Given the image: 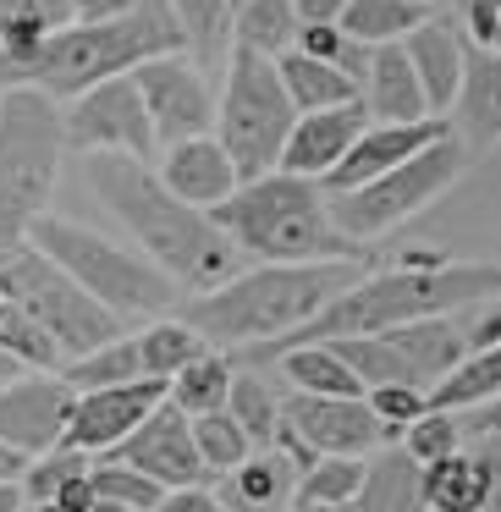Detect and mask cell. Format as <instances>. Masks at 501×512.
Returning a JSON list of instances; mask_svg holds the SVG:
<instances>
[{
	"instance_id": "cell-52",
	"label": "cell",
	"mask_w": 501,
	"mask_h": 512,
	"mask_svg": "<svg viewBox=\"0 0 501 512\" xmlns=\"http://www.w3.org/2000/svg\"><path fill=\"white\" fill-rule=\"evenodd\" d=\"M292 6H298L303 23H342L353 0H292Z\"/></svg>"
},
{
	"instance_id": "cell-63",
	"label": "cell",
	"mask_w": 501,
	"mask_h": 512,
	"mask_svg": "<svg viewBox=\"0 0 501 512\" xmlns=\"http://www.w3.org/2000/svg\"><path fill=\"white\" fill-rule=\"evenodd\" d=\"M0 298H6V292H0Z\"/></svg>"
},
{
	"instance_id": "cell-49",
	"label": "cell",
	"mask_w": 501,
	"mask_h": 512,
	"mask_svg": "<svg viewBox=\"0 0 501 512\" xmlns=\"http://www.w3.org/2000/svg\"><path fill=\"white\" fill-rule=\"evenodd\" d=\"M160 512H232V507H226L210 485H188V490H166Z\"/></svg>"
},
{
	"instance_id": "cell-11",
	"label": "cell",
	"mask_w": 501,
	"mask_h": 512,
	"mask_svg": "<svg viewBox=\"0 0 501 512\" xmlns=\"http://www.w3.org/2000/svg\"><path fill=\"white\" fill-rule=\"evenodd\" d=\"M67 149H78V155H133L144 166L155 160L160 138H155V122H149V105L138 94L133 72L100 83V89L78 94L67 105Z\"/></svg>"
},
{
	"instance_id": "cell-46",
	"label": "cell",
	"mask_w": 501,
	"mask_h": 512,
	"mask_svg": "<svg viewBox=\"0 0 501 512\" xmlns=\"http://www.w3.org/2000/svg\"><path fill=\"white\" fill-rule=\"evenodd\" d=\"M457 6V23L474 45H496V28H501V0H452Z\"/></svg>"
},
{
	"instance_id": "cell-4",
	"label": "cell",
	"mask_w": 501,
	"mask_h": 512,
	"mask_svg": "<svg viewBox=\"0 0 501 512\" xmlns=\"http://www.w3.org/2000/svg\"><path fill=\"white\" fill-rule=\"evenodd\" d=\"M369 270L375 265H254L237 270L215 292H193L182 303V320L199 325L221 353H243V347L281 342L309 320H320Z\"/></svg>"
},
{
	"instance_id": "cell-42",
	"label": "cell",
	"mask_w": 501,
	"mask_h": 512,
	"mask_svg": "<svg viewBox=\"0 0 501 512\" xmlns=\"http://www.w3.org/2000/svg\"><path fill=\"white\" fill-rule=\"evenodd\" d=\"M94 496L100 501H116V507H144V512H160L166 501V485L149 479L144 468L133 463H116V457H94Z\"/></svg>"
},
{
	"instance_id": "cell-26",
	"label": "cell",
	"mask_w": 501,
	"mask_h": 512,
	"mask_svg": "<svg viewBox=\"0 0 501 512\" xmlns=\"http://www.w3.org/2000/svg\"><path fill=\"white\" fill-rule=\"evenodd\" d=\"M276 364H281V380H287L292 391H309V397H364V380L347 369V358L336 353L331 342L287 347Z\"/></svg>"
},
{
	"instance_id": "cell-44",
	"label": "cell",
	"mask_w": 501,
	"mask_h": 512,
	"mask_svg": "<svg viewBox=\"0 0 501 512\" xmlns=\"http://www.w3.org/2000/svg\"><path fill=\"white\" fill-rule=\"evenodd\" d=\"M364 402H369V413H375L380 441H386V446H397L402 435L430 413V391H424V386H375Z\"/></svg>"
},
{
	"instance_id": "cell-1",
	"label": "cell",
	"mask_w": 501,
	"mask_h": 512,
	"mask_svg": "<svg viewBox=\"0 0 501 512\" xmlns=\"http://www.w3.org/2000/svg\"><path fill=\"white\" fill-rule=\"evenodd\" d=\"M501 298V259H452L446 248H419V254L380 265L369 276H358L320 320H309L303 331L281 336L265 347H243L232 353V364H276L287 347L303 342H336V336H380L413 320H435V314L479 309V303Z\"/></svg>"
},
{
	"instance_id": "cell-60",
	"label": "cell",
	"mask_w": 501,
	"mask_h": 512,
	"mask_svg": "<svg viewBox=\"0 0 501 512\" xmlns=\"http://www.w3.org/2000/svg\"><path fill=\"white\" fill-rule=\"evenodd\" d=\"M496 50H501V28H496Z\"/></svg>"
},
{
	"instance_id": "cell-34",
	"label": "cell",
	"mask_w": 501,
	"mask_h": 512,
	"mask_svg": "<svg viewBox=\"0 0 501 512\" xmlns=\"http://www.w3.org/2000/svg\"><path fill=\"white\" fill-rule=\"evenodd\" d=\"M166 6L177 12L182 34H188V56L204 72L232 56V0H166Z\"/></svg>"
},
{
	"instance_id": "cell-35",
	"label": "cell",
	"mask_w": 501,
	"mask_h": 512,
	"mask_svg": "<svg viewBox=\"0 0 501 512\" xmlns=\"http://www.w3.org/2000/svg\"><path fill=\"white\" fill-rule=\"evenodd\" d=\"M232 380H237V364L232 353L210 347L199 364H188L177 380H171V402H177L188 419H204V413H221L232 402Z\"/></svg>"
},
{
	"instance_id": "cell-31",
	"label": "cell",
	"mask_w": 501,
	"mask_h": 512,
	"mask_svg": "<svg viewBox=\"0 0 501 512\" xmlns=\"http://www.w3.org/2000/svg\"><path fill=\"white\" fill-rule=\"evenodd\" d=\"M430 0H353L342 17V34L358 45L380 50V45H402L413 28L430 23Z\"/></svg>"
},
{
	"instance_id": "cell-27",
	"label": "cell",
	"mask_w": 501,
	"mask_h": 512,
	"mask_svg": "<svg viewBox=\"0 0 501 512\" xmlns=\"http://www.w3.org/2000/svg\"><path fill=\"white\" fill-rule=\"evenodd\" d=\"M276 67H281V83H287L298 116H309V111H336V105L364 100V94H358V83L347 78L342 67H331V61H314V56H303V50H287Z\"/></svg>"
},
{
	"instance_id": "cell-25",
	"label": "cell",
	"mask_w": 501,
	"mask_h": 512,
	"mask_svg": "<svg viewBox=\"0 0 501 512\" xmlns=\"http://www.w3.org/2000/svg\"><path fill=\"white\" fill-rule=\"evenodd\" d=\"M391 342L408 353V364L419 369L424 386H435V380H446L457 364L468 358V325L452 320V314H435V320H413V325H397V331H386Z\"/></svg>"
},
{
	"instance_id": "cell-14",
	"label": "cell",
	"mask_w": 501,
	"mask_h": 512,
	"mask_svg": "<svg viewBox=\"0 0 501 512\" xmlns=\"http://www.w3.org/2000/svg\"><path fill=\"white\" fill-rule=\"evenodd\" d=\"M166 397H171L166 380H127V386H105V391H78V408H72L61 446L89 452V457H111Z\"/></svg>"
},
{
	"instance_id": "cell-7",
	"label": "cell",
	"mask_w": 501,
	"mask_h": 512,
	"mask_svg": "<svg viewBox=\"0 0 501 512\" xmlns=\"http://www.w3.org/2000/svg\"><path fill=\"white\" fill-rule=\"evenodd\" d=\"M28 243L45 259H56L89 298H100L105 309L122 314V320H166L182 298V287L144 254V248H122V243H111V237L89 232V226H78V221L39 215Z\"/></svg>"
},
{
	"instance_id": "cell-19",
	"label": "cell",
	"mask_w": 501,
	"mask_h": 512,
	"mask_svg": "<svg viewBox=\"0 0 501 512\" xmlns=\"http://www.w3.org/2000/svg\"><path fill=\"white\" fill-rule=\"evenodd\" d=\"M160 182H166L182 204H193V210H221V204L243 188L237 160L226 155V144L215 133L171 144L166 155H160Z\"/></svg>"
},
{
	"instance_id": "cell-48",
	"label": "cell",
	"mask_w": 501,
	"mask_h": 512,
	"mask_svg": "<svg viewBox=\"0 0 501 512\" xmlns=\"http://www.w3.org/2000/svg\"><path fill=\"white\" fill-rule=\"evenodd\" d=\"M479 347H501V298L479 303L468 320V353H479Z\"/></svg>"
},
{
	"instance_id": "cell-41",
	"label": "cell",
	"mask_w": 501,
	"mask_h": 512,
	"mask_svg": "<svg viewBox=\"0 0 501 512\" xmlns=\"http://www.w3.org/2000/svg\"><path fill=\"white\" fill-rule=\"evenodd\" d=\"M0 353L17 358L23 369H45V375H56V369L67 364V358H61V347L50 342V336L39 331V325L28 320L12 298H0Z\"/></svg>"
},
{
	"instance_id": "cell-57",
	"label": "cell",
	"mask_w": 501,
	"mask_h": 512,
	"mask_svg": "<svg viewBox=\"0 0 501 512\" xmlns=\"http://www.w3.org/2000/svg\"><path fill=\"white\" fill-rule=\"evenodd\" d=\"M94 512H144V507H116V501H100Z\"/></svg>"
},
{
	"instance_id": "cell-58",
	"label": "cell",
	"mask_w": 501,
	"mask_h": 512,
	"mask_svg": "<svg viewBox=\"0 0 501 512\" xmlns=\"http://www.w3.org/2000/svg\"><path fill=\"white\" fill-rule=\"evenodd\" d=\"M292 512H347V507H292Z\"/></svg>"
},
{
	"instance_id": "cell-56",
	"label": "cell",
	"mask_w": 501,
	"mask_h": 512,
	"mask_svg": "<svg viewBox=\"0 0 501 512\" xmlns=\"http://www.w3.org/2000/svg\"><path fill=\"white\" fill-rule=\"evenodd\" d=\"M17 375H28V369L17 364V358H6V353H0V386H12Z\"/></svg>"
},
{
	"instance_id": "cell-3",
	"label": "cell",
	"mask_w": 501,
	"mask_h": 512,
	"mask_svg": "<svg viewBox=\"0 0 501 512\" xmlns=\"http://www.w3.org/2000/svg\"><path fill=\"white\" fill-rule=\"evenodd\" d=\"M188 50L177 12L166 0H138L127 17L100 28H56L50 39L28 50L0 56V94L6 89H39L50 100H78V94L100 89L111 78H127L155 56H177Z\"/></svg>"
},
{
	"instance_id": "cell-18",
	"label": "cell",
	"mask_w": 501,
	"mask_h": 512,
	"mask_svg": "<svg viewBox=\"0 0 501 512\" xmlns=\"http://www.w3.org/2000/svg\"><path fill=\"white\" fill-rule=\"evenodd\" d=\"M364 127H369L364 100L336 105V111H309V116H298L287 149H281V171H292V177H309V182H325V177H331V171L347 160V149L364 138Z\"/></svg>"
},
{
	"instance_id": "cell-8",
	"label": "cell",
	"mask_w": 501,
	"mask_h": 512,
	"mask_svg": "<svg viewBox=\"0 0 501 512\" xmlns=\"http://www.w3.org/2000/svg\"><path fill=\"white\" fill-rule=\"evenodd\" d=\"M292 127H298V105H292L287 83H281V67L270 56L232 45L221 111H215V138L237 160V177L259 182L270 171H281V149H287Z\"/></svg>"
},
{
	"instance_id": "cell-38",
	"label": "cell",
	"mask_w": 501,
	"mask_h": 512,
	"mask_svg": "<svg viewBox=\"0 0 501 512\" xmlns=\"http://www.w3.org/2000/svg\"><path fill=\"white\" fill-rule=\"evenodd\" d=\"M72 6L78 0H0V56L39 45L56 28H72Z\"/></svg>"
},
{
	"instance_id": "cell-53",
	"label": "cell",
	"mask_w": 501,
	"mask_h": 512,
	"mask_svg": "<svg viewBox=\"0 0 501 512\" xmlns=\"http://www.w3.org/2000/svg\"><path fill=\"white\" fill-rule=\"evenodd\" d=\"M463 430H468V435H501V397L490 402V408L468 413V419H463Z\"/></svg>"
},
{
	"instance_id": "cell-32",
	"label": "cell",
	"mask_w": 501,
	"mask_h": 512,
	"mask_svg": "<svg viewBox=\"0 0 501 512\" xmlns=\"http://www.w3.org/2000/svg\"><path fill=\"white\" fill-rule=\"evenodd\" d=\"M331 347L347 358V369L364 380V397L375 386H424L419 369L408 364V353H402L386 331H380V336H336ZM424 391H430V386H424Z\"/></svg>"
},
{
	"instance_id": "cell-39",
	"label": "cell",
	"mask_w": 501,
	"mask_h": 512,
	"mask_svg": "<svg viewBox=\"0 0 501 512\" xmlns=\"http://www.w3.org/2000/svg\"><path fill=\"white\" fill-rule=\"evenodd\" d=\"M369 457H320L309 474H298V496L292 507H353L364 490Z\"/></svg>"
},
{
	"instance_id": "cell-54",
	"label": "cell",
	"mask_w": 501,
	"mask_h": 512,
	"mask_svg": "<svg viewBox=\"0 0 501 512\" xmlns=\"http://www.w3.org/2000/svg\"><path fill=\"white\" fill-rule=\"evenodd\" d=\"M28 463H34L28 452H17V446L0 441V485H6V479H23V474H28Z\"/></svg>"
},
{
	"instance_id": "cell-22",
	"label": "cell",
	"mask_w": 501,
	"mask_h": 512,
	"mask_svg": "<svg viewBox=\"0 0 501 512\" xmlns=\"http://www.w3.org/2000/svg\"><path fill=\"white\" fill-rule=\"evenodd\" d=\"M364 111L369 122H424L430 100H424V83L413 72L408 50L402 45H380L369 56V72H364Z\"/></svg>"
},
{
	"instance_id": "cell-37",
	"label": "cell",
	"mask_w": 501,
	"mask_h": 512,
	"mask_svg": "<svg viewBox=\"0 0 501 512\" xmlns=\"http://www.w3.org/2000/svg\"><path fill=\"white\" fill-rule=\"evenodd\" d=\"M226 413L243 424L248 441H254L259 452H265V446H276V430H281V391L270 386L259 369H243V364H237V380H232V402H226Z\"/></svg>"
},
{
	"instance_id": "cell-20",
	"label": "cell",
	"mask_w": 501,
	"mask_h": 512,
	"mask_svg": "<svg viewBox=\"0 0 501 512\" xmlns=\"http://www.w3.org/2000/svg\"><path fill=\"white\" fill-rule=\"evenodd\" d=\"M446 122H452V133L463 138V149L474 160H485L501 144V50L496 45H468L463 94H457Z\"/></svg>"
},
{
	"instance_id": "cell-24",
	"label": "cell",
	"mask_w": 501,
	"mask_h": 512,
	"mask_svg": "<svg viewBox=\"0 0 501 512\" xmlns=\"http://www.w3.org/2000/svg\"><path fill=\"white\" fill-rule=\"evenodd\" d=\"M347 512H430V501H424V468L402 446L369 452L364 490H358V501Z\"/></svg>"
},
{
	"instance_id": "cell-17",
	"label": "cell",
	"mask_w": 501,
	"mask_h": 512,
	"mask_svg": "<svg viewBox=\"0 0 501 512\" xmlns=\"http://www.w3.org/2000/svg\"><path fill=\"white\" fill-rule=\"evenodd\" d=\"M446 133H452L446 116H424V122H369L364 138L347 149V160L320 182V188L325 193H353V188H364V182L397 171L402 160H413L419 149H430L435 138H446Z\"/></svg>"
},
{
	"instance_id": "cell-59",
	"label": "cell",
	"mask_w": 501,
	"mask_h": 512,
	"mask_svg": "<svg viewBox=\"0 0 501 512\" xmlns=\"http://www.w3.org/2000/svg\"><path fill=\"white\" fill-rule=\"evenodd\" d=\"M39 512H72V507H39Z\"/></svg>"
},
{
	"instance_id": "cell-62",
	"label": "cell",
	"mask_w": 501,
	"mask_h": 512,
	"mask_svg": "<svg viewBox=\"0 0 501 512\" xmlns=\"http://www.w3.org/2000/svg\"><path fill=\"white\" fill-rule=\"evenodd\" d=\"M28 512H39V507H28Z\"/></svg>"
},
{
	"instance_id": "cell-40",
	"label": "cell",
	"mask_w": 501,
	"mask_h": 512,
	"mask_svg": "<svg viewBox=\"0 0 501 512\" xmlns=\"http://www.w3.org/2000/svg\"><path fill=\"white\" fill-rule=\"evenodd\" d=\"M193 441H199V457L204 468H210V479H226L232 468H243L248 457L259 452L254 441H248V430L232 419V413H204V419H193Z\"/></svg>"
},
{
	"instance_id": "cell-55",
	"label": "cell",
	"mask_w": 501,
	"mask_h": 512,
	"mask_svg": "<svg viewBox=\"0 0 501 512\" xmlns=\"http://www.w3.org/2000/svg\"><path fill=\"white\" fill-rule=\"evenodd\" d=\"M34 501H28V490H23V479H6L0 485V512H28Z\"/></svg>"
},
{
	"instance_id": "cell-2",
	"label": "cell",
	"mask_w": 501,
	"mask_h": 512,
	"mask_svg": "<svg viewBox=\"0 0 501 512\" xmlns=\"http://www.w3.org/2000/svg\"><path fill=\"white\" fill-rule=\"evenodd\" d=\"M89 188L133 232V243L177 281L182 292H215L243 270V248L215 226L210 210H193L160 182L155 166L133 155H83Z\"/></svg>"
},
{
	"instance_id": "cell-15",
	"label": "cell",
	"mask_w": 501,
	"mask_h": 512,
	"mask_svg": "<svg viewBox=\"0 0 501 512\" xmlns=\"http://www.w3.org/2000/svg\"><path fill=\"white\" fill-rule=\"evenodd\" d=\"M111 457L144 468V474L160 479L166 490H188V485H204V479H210V468H204V457H199V441H193V419L171 397L160 402Z\"/></svg>"
},
{
	"instance_id": "cell-43",
	"label": "cell",
	"mask_w": 501,
	"mask_h": 512,
	"mask_svg": "<svg viewBox=\"0 0 501 512\" xmlns=\"http://www.w3.org/2000/svg\"><path fill=\"white\" fill-rule=\"evenodd\" d=\"M89 474H94V457L89 452L56 446V452H45V457H34V463H28L23 490H28V501H34V507H50V501H61V490L78 485V479H89Z\"/></svg>"
},
{
	"instance_id": "cell-36",
	"label": "cell",
	"mask_w": 501,
	"mask_h": 512,
	"mask_svg": "<svg viewBox=\"0 0 501 512\" xmlns=\"http://www.w3.org/2000/svg\"><path fill=\"white\" fill-rule=\"evenodd\" d=\"M61 380H67L72 391H105V386H127V380H149L144 375V353H138V336H116V342L100 347V353L61 364Z\"/></svg>"
},
{
	"instance_id": "cell-16",
	"label": "cell",
	"mask_w": 501,
	"mask_h": 512,
	"mask_svg": "<svg viewBox=\"0 0 501 512\" xmlns=\"http://www.w3.org/2000/svg\"><path fill=\"white\" fill-rule=\"evenodd\" d=\"M281 419L303 435L320 457H369L380 452V424L364 397H309V391H287L281 397Z\"/></svg>"
},
{
	"instance_id": "cell-50",
	"label": "cell",
	"mask_w": 501,
	"mask_h": 512,
	"mask_svg": "<svg viewBox=\"0 0 501 512\" xmlns=\"http://www.w3.org/2000/svg\"><path fill=\"white\" fill-rule=\"evenodd\" d=\"M138 0H78L72 6V28H100V23H116V17H127Z\"/></svg>"
},
{
	"instance_id": "cell-5",
	"label": "cell",
	"mask_w": 501,
	"mask_h": 512,
	"mask_svg": "<svg viewBox=\"0 0 501 512\" xmlns=\"http://www.w3.org/2000/svg\"><path fill=\"white\" fill-rule=\"evenodd\" d=\"M210 215L259 265H375V248L331 221V193L292 171L243 182Z\"/></svg>"
},
{
	"instance_id": "cell-47",
	"label": "cell",
	"mask_w": 501,
	"mask_h": 512,
	"mask_svg": "<svg viewBox=\"0 0 501 512\" xmlns=\"http://www.w3.org/2000/svg\"><path fill=\"white\" fill-rule=\"evenodd\" d=\"M474 457L485 468V512H501V435H474Z\"/></svg>"
},
{
	"instance_id": "cell-21",
	"label": "cell",
	"mask_w": 501,
	"mask_h": 512,
	"mask_svg": "<svg viewBox=\"0 0 501 512\" xmlns=\"http://www.w3.org/2000/svg\"><path fill=\"white\" fill-rule=\"evenodd\" d=\"M468 45H474V39L457 34V17H430L424 28H413V34L402 39V50H408L413 72H419L424 100H430V111H435V116L452 111L457 94H463Z\"/></svg>"
},
{
	"instance_id": "cell-51",
	"label": "cell",
	"mask_w": 501,
	"mask_h": 512,
	"mask_svg": "<svg viewBox=\"0 0 501 512\" xmlns=\"http://www.w3.org/2000/svg\"><path fill=\"white\" fill-rule=\"evenodd\" d=\"M276 452H281V457H287V463H292V468H298V474H309V468H314V463H320V452H314V446H309V441H303V435H298V430H292V424H287V419H281V430H276Z\"/></svg>"
},
{
	"instance_id": "cell-9",
	"label": "cell",
	"mask_w": 501,
	"mask_h": 512,
	"mask_svg": "<svg viewBox=\"0 0 501 512\" xmlns=\"http://www.w3.org/2000/svg\"><path fill=\"white\" fill-rule=\"evenodd\" d=\"M0 292H6V298L61 347L67 364L72 358L100 353L105 342H116V336H127L122 314H111L100 298H89V292H83L56 259L39 254L34 243L12 248V254L0 259Z\"/></svg>"
},
{
	"instance_id": "cell-30",
	"label": "cell",
	"mask_w": 501,
	"mask_h": 512,
	"mask_svg": "<svg viewBox=\"0 0 501 512\" xmlns=\"http://www.w3.org/2000/svg\"><path fill=\"white\" fill-rule=\"evenodd\" d=\"M298 28H303V17L292 0H243L232 17V45L281 61L287 50H298Z\"/></svg>"
},
{
	"instance_id": "cell-12",
	"label": "cell",
	"mask_w": 501,
	"mask_h": 512,
	"mask_svg": "<svg viewBox=\"0 0 501 512\" xmlns=\"http://www.w3.org/2000/svg\"><path fill=\"white\" fill-rule=\"evenodd\" d=\"M133 83H138V94H144V105H149V122H155L160 149L215 133L221 100H215L210 78H204V67L188 56V50L144 61V67L133 72Z\"/></svg>"
},
{
	"instance_id": "cell-29",
	"label": "cell",
	"mask_w": 501,
	"mask_h": 512,
	"mask_svg": "<svg viewBox=\"0 0 501 512\" xmlns=\"http://www.w3.org/2000/svg\"><path fill=\"white\" fill-rule=\"evenodd\" d=\"M496 397H501V347H479V353H468L452 375L430 386V408L463 413V419L479 413V408H490Z\"/></svg>"
},
{
	"instance_id": "cell-13",
	"label": "cell",
	"mask_w": 501,
	"mask_h": 512,
	"mask_svg": "<svg viewBox=\"0 0 501 512\" xmlns=\"http://www.w3.org/2000/svg\"><path fill=\"white\" fill-rule=\"evenodd\" d=\"M72 408H78V391L45 369H28L17 375L12 386H0V441L17 446L28 457H45L67 441V424H72Z\"/></svg>"
},
{
	"instance_id": "cell-33",
	"label": "cell",
	"mask_w": 501,
	"mask_h": 512,
	"mask_svg": "<svg viewBox=\"0 0 501 512\" xmlns=\"http://www.w3.org/2000/svg\"><path fill=\"white\" fill-rule=\"evenodd\" d=\"M424 501H430V512H485V468H479L474 446L424 468Z\"/></svg>"
},
{
	"instance_id": "cell-45",
	"label": "cell",
	"mask_w": 501,
	"mask_h": 512,
	"mask_svg": "<svg viewBox=\"0 0 501 512\" xmlns=\"http://www.w3.org/2000/svg\"><path fill=\"white\" fill-rule=\"evenodd\" d=\"M463 413H441V408H430L419 424H413L408 435H402V452L413 457L419 468H430V463H441V457H452V452H463Z\"/></svg>"
},
{
	"instance_id": "cell-6",
	"label": "cell",
	"mask_w": 501,
	"mask_h": 512,
	"mask_svg": "<svg viewBox=\"0 0 501 512\" xmlns=\"http://www.w3.org/2000/svg\"><path fill=\"white\" fill-rule=\"evenodd\" d=\"M67 160V111L39 89L0 94V259L28 243L39 215H50Z\"/></svg>"
},
{
	"instance_id": "cell-10",
	"label": "cell",
	"mask_w": 501,
	"mask_h": 512,
	"mask_svg": "<svg viewBox=\"0 0 501 512\" xmlns=\"http://www.w3.org/2000/svg\"><path fill=\"white\" fill-rule=\"evenodd\" d=\"M468 166H474V155L463 149V138L446 133L413 160H402L397 171H386V177L364 182L353 193H331V221L358 243H380L397 226H408L413 215H424L441 193H452Z\"/></svg>"
},
{
	"instance_id": "cell-28",
	"label": "cell",
	"mask_w": 501,
	"mask_h": 512,
	"mask_svg": "<svg viewBox=\"0 0 501 512\" xmlns=\"http://www.w3.org/2000/svg\"><path fill=\"white\" fill-rule=\"evenodd\" d=\"M138 353H144V375L171 386L182 369L210 353V336H204L199 325H188L182 314H166V320H149L144 331H138Z\"/></svg>"
},
{
	"instance_id": "cell-23",
	"label": "cell",
	"mask_w": 501,
	"mask_h": 512,
	"mask_svg": "<svg viewBox=\"0 0 501 512\" xmlns=\"http://www.w3.org/2000/svg\"><path fill=\"white\" fill-rule=\"evenodd\" d=\"M215 496H221L232 512H292L298 468H292L276 446H265V452H254L243 468H232V474L215 485Z\"/></svg>"
},
{
	"instance_id": "cell-61",
	"label": "cell",
	"mask_w": 501,
	"mask_h": 512,
	"mask_svg": "<svg viewBox=\"0 0 501 512\" xmlns=\"http://www.w3.org/2000/svg\"><path fill=\"white\" fill-rule=\"evenodd\" d=\"M237 6H243V0H232V12H237Z\"/></svg>"
}]
</instances>
